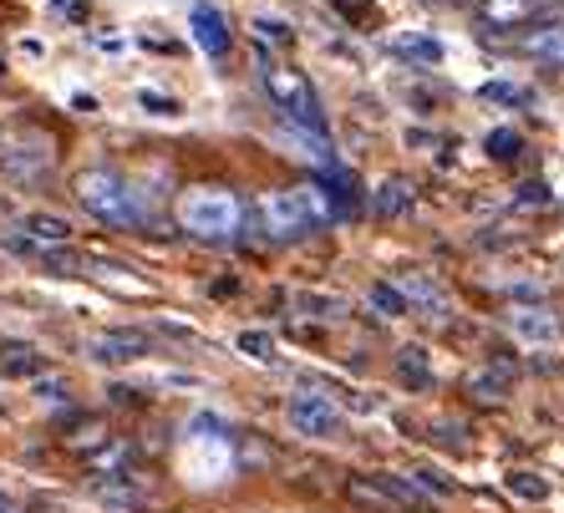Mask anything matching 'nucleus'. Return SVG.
I'll use <instances>...</instances> for the list:
<instances>
[{
    "label": "nucleus",
    "mask_w": 564,
    "mask_h": 513,
    "mask_svg": "<svg viewBox=\"0 0 564 513\" xmlns=\"http://www.w3.org/2000/svg\"><path fill=\"white\" fill-rule=\"evenodd\" d=\"M188 36L198 41V52L204 56H214V62H219V56H229V21H224L219 15V6H209V0H198L194 11H188Z\"/></svg>",
    "instance_id": "nucleus-9"
},
{
    "label": "nucleus",
    "mask_w": 564,
    "mask_h": 513,
    "mask_svg": "<svg viewBox=\"0 0 564 513\" xmlns=\"http://www.w3.org/2000/svg\"><path fill=\"white\" fill-rule=\"evenodd\" d=\"M412 488L417 493H437V499H453V478H443L437 468H412Z\"/></svg>",
    "instance_id": "nucleus-24"
},
{
    "label": "nucleus",
    "mask_w": 564,
    "mask_h": 513,
    "mask_svg": "<svg viewBox=\"0 0 564 513\" xmlns=\"http://www.w3.org/2000/svg\"><path fill=\"white\" fill-rule=\"evenodd\" d=\"M21 234L36 239V244H66V239H72V225H66L62 214H41V209H31L26 219H21Z\"/></svg>",
    "instance_id": "nucleus-17"
},
{
    "label": "nucleus",
    "mask_w": 564,
    "mask_h": 513,
    "mask_svg": "<svg viewBox=\"0 0 564 513\" xmlns=\"http://www.w3.org/2000/svg\"><path fill=\"white\" fill-rule=\"evenodd\" d=\"M285 422L301 437H336V433H341V412L330 407L321 392H311V386H305V392H295L285 402Z\"/></svg>",
    "instance_id": "nucleus-6"
},
{
    "label": "nucleus",
    "mask_w": 564,
    "mask_h": 513,
    "mask_svg": "<svg viewBox=\"0 0 564 513\" xmlns=\"http://www.w3.org/2000/svg\"><path fill=\"white\" fill-rule=\"evenodd\" d=\"M397 290L408 295V305H412V310H422V316H447V310H453L443 280L427 275V270H408V275L397 280Z\"/></svg>",
    "instance_id": "nucleus-10"
},
{
    "label": "nucleus",
    "mask_w": 564,
    "mask_h": 513,
    "mask_svg": "<svg viewBox=\"0 0 564 513\" xmlns=\"http://www.w3.org/2000/svg\"><path fill=\"white\" fill-rule=\"evenodd\" d=\"M437 6H463V0H437Z\"/></svg>",
    "instance_id": "nucleus-34"
},
{
    "label": "nucleus",
    "mask_w": 564,
    "mask_h": 513,
    "mask_svg": "<svg viewBox=\"0 0 564 513\" xmlns=\"http://www.w3.org/2000/svg\"><path fill=\"white\" fill-rule=\"evenodd\" d=\"M468 392H478L484 402H503L513 392V367L509 361H494V367H478L468 376Z\"/></svg>",
    "instance_id": "nucleus-16"
},
{
    "label": "nucleus",
    "mask_w": 564,
    "mask_h": 513,
    "mask_svg": "<svg viewBox=\"0 0 564 513\" xmlns=\"http://www.w3.org/2000/svg\"><path fill=\"white\" fill-rule=\"evenodd\" d=\"M6 376H41V356H6Z\"/></svg>",
    "instance_id": "nucleus-27"
},
{
    "label": "nucleus",
    "mask_w": 564,
    "mask_h": 513,
    "mask_svg": "<svg viewBox=\"0 0 564 513\" xmlns=\"http://www.w3.org/2000/svg\"><path fill=\"white\" fill-rule=\"evenodd\" d=\"M52 6H56L62 15H72V21H87V11H93L87 0H52Z\"/></svg>",
    "instance_id": "nucleus-30"
},
{
    "label": "nucleus",
    "mask_w": 564,
    "mask_h": 513,
    "mask_svg": "<svg viewBox=\"0 0 564 513\" xmlns=\"http://www.w3.org/2000/svg\"><path fill=\"white\" fill-rule=\"evenodd\" d=\"M503 483H509V493H513V499H529V503L550 499V483H544V478H539V473H529V468H519V473H509V478H503Z\"/></svg>",
    "instance_id": "nucleus-22"
},
{
    "label": "nucleus",
    "mask_w": 564,
    "mask_h": 513,
    "mask_svg": "<svg viewBox=\"0 0 564 513\" xmlns=\"http://www.w3.org/2000/svg\"><path fill=\"white\" fill-rule=\"evenodd\" d=\"M387 52L408 66H437L443 62V41L433 31H397V36H387Z\"/></svg>",
    "instance_id": "nucleus-12"
},
{
    "label": "nucleus",
    "mask_w": 564,
    "mask_h": 513,
    "mask_svg": "<svg viewBox=\"0 0 564 513\" xmlns=\"http://www.w3.org/2000/svg\"><path fill=\"white\" fill-rule=\"evenodd\" d=\"M295 305H301L305 316H321V320L351 316V301H341V295H326V290H301V295H295Z\"/></svg>",
    "instance_id": "nucleus-19"
},
{
    "label": "nucleus",
    "mask_w": 564,
    "mask_h": 513,
    "mask_svg": "<svg viewBox=\"0 0 564 513\" xmlns=\"http://www.w3.org/2000/svg\"><path fill=\"white\" fill-rule=\"evenodd\" d=\"M107 392H112V402H118V407H138V396H132V386H107Z\"/></svg>",
    "instance_id": "nucleus-33"
},
{
    "label": "nucleus",
    "mask_w": 564,
    "mask_h": 513,
    "mask_svg": "<svg viewBox=\"0 0 564 513\" xmlns=\"http://www.w3.org/2000/svg\"><path fill=\"white\" fill-rule=\"evenodd\" d=\"M367 301H371V310H377V316H387V320H397V316H408V310H412L408 295H402L392 280H377V285L367 290Z\"/></svg>",
    "instance_id": "nucleus-20"
},
{
    "label": "nucleus",
    "mask_w": 564,
    "mask_h": 513,
    "mask_svg": "<svg viewBox=\"0 0 564 513\" xmlns=\"http://www.w3.org/2000/svg\"><path fill=\"white\" fill-rule=\"evenodd\" d=\"M484 148H488V159H494V163H513L519 153H524V138H519L513 128H494L484 138Z\"/></svg>",
    "instance_id": "nucleus-21"
},
{
    "label": "nucleus",
    "mask_w": 564,
    "mask_h": 513,
    "mask_svg": "<svg viewBox=\"0 0 564 513\" xmlns=\"http://www.w3.org/2000/svg\"><path fill=\"white\" fill-rule=\"evenodd\" d=\"M239 351L245 356H254V361H270L275 356V341H270V330H239Z\"/></svg>",
    "instance_id": "nucleus-25"
},
{
    "label": "nucleus",
    "mask_w": 564,
    "mask_h": 513,
    "mask_svg": "<svg viewBox=\"0 0 564 513\" xmlns=\"http://www.w3.org/2000/svg\"><path fill=\"white\" fill-rule=\"evenodd\" d=\"M392 376L408 392H433L437 386V371H433V351H422V346H402L392 361Z\"/></svg>",
    "instance_id": "nucleus-13"
},
{
    "label": "nucleus",
    "mask_w": 564,
    "mask_h": 513,
    "mask_svg": "<svg viewBox=\"0 0 564 513\" xmlns=\"http://www.w3.org/2000/svg\"><path fill=\"white\" fill-rule=\"evenodd\" d=\"M72 194L97 225L107 229H138L148 219V204H143V188H132L122 173L112 168H82L72 178Z\"/></svg>",
    "instance_id": "nucleus-2"
},
{
    "label": "nucleus",
    "mask_w": 564,
    "mask_h": 513,
    "mask_svg": "<svg viewBox=\"0 0 564 513\" xmlns=\"http://www.w3.org/2000/svg\"><path fill=\"white\" fill-rule=\"evenodd\" d=\"M519 52L539 66H564V26H554V21L550 26H529L519 36Z\"/></svg>",
    "instance_id": "nucleus-14"
},
{
    "label": "nucleus",
    "mask_w": 564,
    "mask_h": 513,
    "mask_svg": "<svg viewBox=\"0 0 564 513\" xmlns=\"http://www.w3.org/2000/svg\"><path fill=\"white\" fill-rule=\"evenodd\" d=\"M509 330L524 346H554L560 341V320H554V310H544V305H513Z\"/></svg>",
    "instance_id": "nucleus-11"
},
{
    "label": "nucleus",
    "mask_w": 564,
    "mask_h": 513,
    "mask_svg": "<svg viewBox=\"0 0 564 513\" xmlns=\"http://www.w3.org/2000/svg\"><path fill=\"white\" fill-rule=\"evenodd\" d=\"M264 92H270V102H275L301 132L326 138V112H321V97H315V87H311V77H305V72L270 62V66H264Z\"/></svg>",
    "instance_id": "nucleus-4"
},
{
    "label": "nucleus",
    "mask_w": 564,
    "mask_h": 513,
    "mask_svg": "<svg viewBox=\"0 0 564 513\" xmlns=\"http://www.w3.org/2000/svg\"><path fill=\"white\" fill-rule=\"evenodd\" d=\"M66 392H72V386L56 382V376H41V382H36V396H41V402H66Z\"/></svg>",
    "instance_id": "nucleus-29"
},
{
    "label": "nucleus",
    "mask_w": 564,
    "mask_h": 513,
    "mask_svg": "<svg viewBox=\"0 0 564 513\" xmlns=\"http://www.w3.org/2000/svg\"><path fill=\"white\" fill-rule=\"evenodd\" d=\"M478 97H484V102L524 107L529 102V87H519V81H484V87H478Z\"/></svg>",
    "instance_id": "nucleus-23"
},
{
    "label": "nucleus",
    "mask_w": 564,
    "mask_h": 513,
    "mask_svg": "<svg viewBox=\"0 0 564 513\" xmlns=\"http://www.w3.org/2000/svg\"><path fill=\"white\" fill-rule=\"evenodd\" d=\"M254 36L275 41V46H290V41H295V31H290L285 21H275V15H254Z\"/></svg>",
    "instance_id": "nucleus-26"
},
{
    "label": "nucleus",
    "mask_w": 564,
    "mask_h": 513,
    "mask_svg": "<svg viewBox=\"0 0 564 513\" xmlns=\"http://www.w3.org/2000/svg\"><path fill=\"white\" fill-rule=\"evenodd\" d=\"M412 209V184L408 178H387V184L371 188V214L377 219H402Z\"/></svg>",
    "instance_id": "nucleus-15"
},
{
    "label": "nucleus",
    "mask_w": 564,
    "mask_h": 513,
    "mask_svg": "<svg viewBox=\"0 0 564 513\" xmlns=\"http://www.w3.org/2000/svg\"><path fill=\"white\" fill-rule=\"evenodd\" d=\"M87 356L102 361V367H128V361H143L148 356V330L122 326V330H102L87 341Z\"/></svg>",
    "instance_id": "nucleus-8"
},
{
    "label": "nucleus",
    "mask_w": 564,
    "mask_h": 513,
    "mask_svg": "<svg viewBox=\"0 0 564 513\" xmlns=\"http://www.w3.org/2000/svg\"><path fill=\"white\" fill-rule=\"evenodd\" d=\"M519 204H550V188H544V184H524Z\"/></svg>",
    "instance_id": "nucleus-32"
},
{
    "label": "nucleus",
    "mask_w": 564,
    "mask_h": 513,
    "mask_svg": "<svg viewBox=\"0 0 564 513\" xmlns=\"http://www.w3.org/2000/svg\"><path fill=\"white\" fill-rule=\"evenodd\" d=\"M178 225L194 239L224 244V239H235L239 225H245V204H239L235 188H188L178 198Z\"/></svg>",
    "instance_id": "nucleus-3"
},
{
    "label": "nucleus",
    "mask_w": 564,
    "mask_h": 513,
    "mask_svg": "<svg viewBox=\"0 0 564 513\" xmlns=\"http://www.w3.org/2000/svg\"><path fill=\"white\" fill-rule=\"evenodd\" d=\"M330 6H336L346 21H351V15H371V0H330Z\"/></svg>",
    "instance_id": "nucleus-31"
},
{
    "label": "nucleus",
    "mask_w": 564,
    "mask_h": 513,
    "mask_svg": "<svg viewBox=\"0 0 564 513\" xmlns=\"http://www.w3.org/2000/svg\"><path fill=\"white\" fill-rule=\"evenodd\" d=\"M346 493H351L356 503H367V509H392V513L422 499L417 488H412V478H392V473H381V478H351V483H346Z\"/></svg>",
    "instance_id": "nucleus-7"
},
{
    "label": "nucleus",
    "mask_w": 564,
    "mask_h": 513,
    "mask_svg": "<svg viewBox=\"0 0 564 513\" xmlns=\"http://www.w3.org/2000/svg\"><path fill=\"white\" fill-rule=\"evenodd\" d=\"M138 107H143V112H158V118H173V112H178L173 97H158V92H138Z\"/></svg>",
    "instance_id": "nucleus-28"
},
{
    "label": "nucleus",
    "mask_w": 564,
    "mask_h": 513,
    "mask_svg": "<svg viewBox=\"0 0 564 513\" xmlns=\"http://www.w3.org/2000/svg\"><path fill=\"white\" fill-rule=\"evenodd\" d=\"M0 168H6V178H15V184L46 178V168H52V138H41V132L11 138V143L0 148Z\"/></svg>",
    "instance_id": "nucleus-5"
},
{
    "label": "nucleus",
    "mask_w": 564,
    "mask_h": 513,
    "mask_svg": "<svg viewBox=\"0 0 564 513\" xmlns=\"http://www.w3.org/2000/svg\"><path fill=\"white\" fill-rule=\"evenodd\" d=\"M254 214H260V229L270 239H280V244H290V239H311L321 234V229H330V219H336V204H330V194L321 184H295V188H275V194H264L260 204H254Z\"/></svg>",
    "instance_id": "nucleus-1"
},
{
    "label": "nucleus",
    "mask_w": 564,
    "mask_h": 513,
    "mask_svg": "<svg viewBox=\"0 0 564 513\" xmlns=\"http://www.w3.org/2000/svg\"><path fill=\"white\" fill-rule=\"evenodd\" d=\"M488 26H524L529 15L539 11V0H478Z\"/></svg>",
    "instance_id": "nucleus-18"
}]
</instances>
